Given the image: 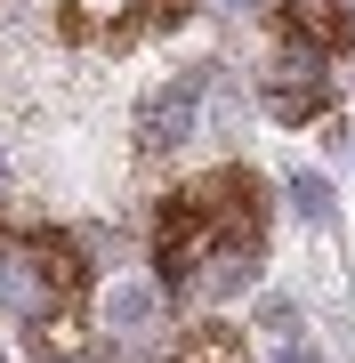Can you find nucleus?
Returning <instances> with one entry per match:
<instances>
[{
  "label": "nucleus",
  "mask_w": 355,
  "mask_h": 363,
  "mask_svg": "<svg viewBox=\"0 0 355 363\" xmlns=\"http://www.w3.org/2000/svg\"><path fill=\"white\" fill-rule=\"evenodd\" d=\"M266 259V186L250 169H202L154 210V291L162 298H235Z\"/></svg>",
  "instance_id": "nucleus-1"
},
{
  "label": "nucleus",
  "mask_w": 355,
  "mask_h": 363,
  "mask_svg": "<svg viewBox=\"0 0 355 363\" xmlns=\"http://www.w3.org/2000/svg\"><path fill=\"white\" fill-rule=\"evenodd\" d=\"M0 307L40 363H65L89 315V259L65 226H0Z\"/></svg>",
  "instance_id": "nucleus-2"
},
{
  "label": "nucleus",
  "mask_w": 355,
  "mask_h": 363,
  "mask_svg": "<svg viewBox=\"0 0 355 363\" xmlns=\"http://www.w3.org/2000/svg\"><path fill=\"white\" fill-rule=\"evenodd\" d=\"M194 16V0H57V33L73 49H137Z\"/></svg>",
  "instance_id": "nucleus-3"
},
{
  "label": "nucleus",
  "mask_w": 355,
  "mask_h": 363,
  "mask_svg": "<svg viewBox=\"0 0 355 363\" xmlns=\"http://www.w3.org/2000/svg\"><path fill=\"white\" fill-rule=\"evenodd\" d=\"M259 97H266L275 121H291V130H299V121H323L331 97H339V89H331V57L283 33V49L266 57V73H259Z\"/></svg>",
  "instance_id": "nucleus-4"
},
{
  "label": "nucleus",
  "mask_w": 355,
  "mask_h": 363,
  "mask_svg": "<svg viewBox=\"0 0 355 363\" xmlns=\"http://www.w3.org/2000/svg\"><path fill=\"white\" fill-rule=\"evenodd\" d=\"M210 81H218V65H194V73L162 81V89L137 105V154H170V145L194 138V130H202V97H210Z\"/></svg>",
  "instance_id": "nucleus-5"
},
{
  "label": "nucleus",
  "mask_w": 355,
  "mask_h": 363,
  "mask_svg": "<svg viewBox=\"0 0 355 363\" xmlns=\"http://www.w3.org/2000/svg\"><path fill=\"white\" fill-rule=\"evenodd\" d=\"M283 33L323 49V57H339V49H355V9L347 0H283Z\"/></svg>",
  "instance_id": "nucleus-6"
},
{
  "label": "nucleus",
  "mask_w": 355,
  "mask_h": 363,
  "mask_svg": "<svg viewBox=\"0 0 355 363\" xmlns=\"http://www.w3.org/2000/svg\"><path fill=\"white\" fill-rule=\"evenodd\" d=\"M170 363H250V347H242L235 323H194V331L170 347Z\"/></svg>",
  "instance_id": "nucleus-7"
},
{
  "label": "nucleus",
  "mask_w": 355,
  "mask_h": 363,
  "mask_svg": "<svg viewBox=\"0 0 355 363\" xmlns=\"http://www.w3.org/2000/svg\"><path fill=\"white\" fill-rule=\"evenodd\" d=\"M154 298H162L154 283H113V298H106V323H113L121 339H137L145 323H154Z\"/></svg>",
  "instance_id": "nucleus-8"
},
{
  "label": "nucleus",
  "mask_w": 355,
  "mask_h": 363,
  "mask_svg": "<svg viewBox=\"0 0 355 363\" xmlns=\"http://www.w3.org/2000/svg\"><path fill=\"white\" fill-rule=\"evenodd\" d=\"M291 202H299V218L307 226H331V178H315V169H291Z\"/></svg>",
  "instance_id": "nucleus-9"
},
{
  "label": "nucleus",
  "mask_w": 355,
  "mask_h": 363,
  "mask_svg": "<svg viewBox=\"0 0 355 363\" xmlns=\"http://www.w3.org/2000/svg\"><path fill=\"white\" fill-rule=\"evenodd\" d=\"M275 363H315V347H299V339H291V347H283Z\"/></svg>",
  "instance_id": "nucleus-10"
},
{
  "label": "nucleus",
  "mask_w": 355,
  "mask_h": 363,
  "mask_svg": "<svg viewBox=\"0 0 355 363\" xmlns=\"http://www.w3.org/2000/svg\"><path fill=\"white\" fill-rule=\"evenodd\" d=\"M218 9H242V0H218Z\"/></svg>",
  "instance_id": "nucleus-11"
},
{
  "label": "nucleus",
  "mask_w": 355,
  "mask_h": 363,
  "mask_svg": "<svg viewBox=\"0 0 355 363\" xmlns=\"http://www.w3.org/2000/svg\"><path fill=\"white\" fill-rule=\"evenodd\" d=\"M0 186H9V169H0Z\"/></svg>",
  "instance_id": "nucleus-12"
}]
</instances>
